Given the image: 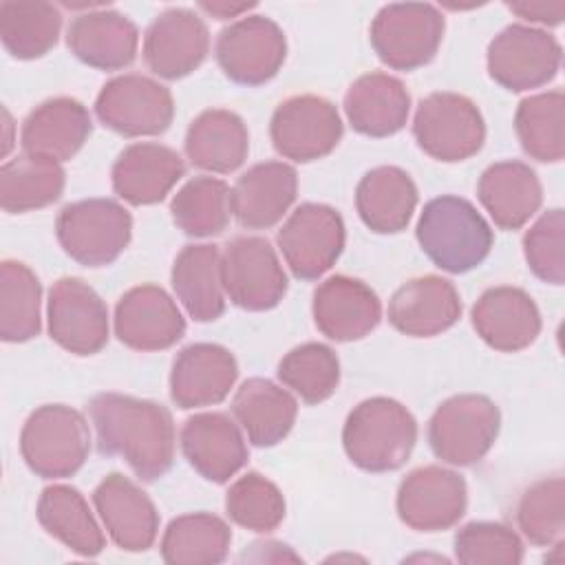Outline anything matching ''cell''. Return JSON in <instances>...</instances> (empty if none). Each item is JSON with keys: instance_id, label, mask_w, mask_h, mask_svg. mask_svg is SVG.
Instances as JSON below:
<instances>
[{"instance_id": "cell-49", "label": "cell", "mask_w": 565, "mask_h": 565, "mask_svg": "<svg viewBox=\"0 0 565 565\" xmlns=\"http://www.w3.org/2000/svg\"><path fill=\"white\" fill-rule=\"evenodd\" d=\"M256 4H227V2H199V9H203L205 13L214 15L216 20H227V18H241L243 13H247L249 9H254Z\"/></svg>"}, {"instance_id": "cell-33", "label": "cell", "mask_w": 565, "mask_h": 565, "mask_svg": "<svg viewBox=\"0 0 565 565\" xmlns=\"http://www.w3.org/2000/svg\"><path fill=\"white\" fill-rule=\"evenodd\" d=\"M355 207L362 223L375 234H397L406 230L417 207V185L397 166L369 170L355 188Z\"/></svg>"}, {"instance_id": "cell-14", "label": "cell", "mask_w": 565, "mask_h": 565, "mask_svg": "<svg viewBox=\"0 0 565 565\" xmlns=\"http://www.w3.org/2000/svg\"><path fill=\"white\" fill-rule=\"evenodd\" d=\"M221 71L236 84L260 86L276 77L287 57L282 29L265 15H245L225 26L214 44Z\"/></svg>"}, {"instance_id": "cell-46", "label": "cell", "mask_w": 565, "mask_h": 565, "mask_svg": "<svg viewBox=\"0 0 565 565\" xmlns=\"http://www.w3.org/2000/svg\"><path fill=\"white\" fill-rule=\"evenodd\" d=\"M523 254L530 271L550 285L565 280V212H543L523 236Z\"/></svg>"}, {"instance_id": "cell-36", "label": "cell", "mask_w": 565, "mask_h": 565, "mask_svg": "<svg viewBox=\"0 0 565 565\" xmlns=\"http://www.w3.org/2000/svg\"><path fill=\"white\" fill-rule=\"evenodd\" d=\"M230 525L212 512L181 514L168 523L161 536V558L170 565H216L227 558Z\"/></svg>"}, {"instance_id": "cell-34", "label": "cell", "mask_w": 565, "mask_h": 565, "mask_svg": "<svg viewBox=\"0 0 565 565\" xmlns=\"http://www.w3.org/2000/svg\"><path fill=\"white\" fill-rule=\"evenodd\" d=\"M172 289L190 318L212 322L225 311V287L221 271V249L210 243L185 245L170 271Z\"/></svg>"}, {"instance_id": "cell-21", "label": "cell", "mask_w": 565, "mask_h": 565, "mask_svg": "<svg viewBox=\"0 0 565 565\" xmlns=\"http://www.w3.org/2000/svg\"><path fill=\"white\" fill-rule=\"evenodd\" d=\"M477 335L492 349L516 353L541 333V311L532 296L512 285L486 289L470 311Z\"/></svg>"}, {"instance_id": "cell-47", "label": "cell", "mask_w": 565, "mask_h": 565, "mask_svg": "<svg viewBox=\"0 0 565 565\" xmlns=\"http://www.w3.org/2000/svg\"><path fill=\"white\" fill-rule=\"evenodd\" d=\"M514 15H519L525 22L543 24V26H556L565 18V2H543V0H525V2H508L505 4Z\"/></svg>"}, {"instance_id": "cell-28", "label": "cell", "mask_w": 565, "mask_h": 565, "mask_svg": "<svg viewBox=\"0 0 565 565\" xmlns=\"http://www.w3.org/2000/svg\"><path fill=\"white\" fill-rule=\"evenodd\" d=\"M298 174L285 161H263L238 177L232 188V214L247 230L276 225L294 205Z\"/></svg>"}, {"instance_id": "cell-1", "label": "cell", "mask_w": 565, "mask_h": 565, "mask_svg": "<svg viewBox=\"0 0 565 565\" xmlns=\"http://www.w3.org/2000/svg\"><path fill=\"white\" fill-rule=\"evenodd\" d=\"M88 413L99 450L121 457L141 481H154L170 470L177 435L163 404L124 393H99L90 399Z\"/></svg>"}, {"instance_id": "cell-11", "label": "cell", "mask_w": 565, "mask_h": 565, "mask_svg": "<svg viewBox=\"0 0 565 565\" xmlns=\"http://www.w3.org/2000/svg\"><path fill=\"white\" fill-rule=\"evenodd\" d=\"M225 296L241 309H274L287 294V274L263 236H236L221 252Z\"/></svg>"}, {"instance_id": "cell-2", "label": "cell", "mask_w": 565, "mask_h": 565, "mask_svg": "<svg viewBox=\"0 0 565 565\" xmlns=\"http://www.w3.org/2000/svg\"><path fill=\"white\" fill-rule=\"evenodd\" d=\"M417 243L428 260L448 271L466 274L479 267L494 243L490 223L461 196L444 194L430 199L415 227Z\"/></svg>"}, {"instance_id": "cell-19", "label": "cell", "mask_w": 565, "mask_h": 565, "mask_svg": "<svg viewBox=\"0 0 565 565\" xmlns=\"http://www.w3.org/2000/svg\"><path fill=\"white\" fill-rule=\"evenodd\" d=\"M95 510L119 550L146 552L159 534V512L152 499L128 477L110 472L93 490Z\"/></svg>"}, {"instance_id": "cell-6", "label": "cell", "mask_w": 565, "mask_h": 565, "mask_svg": "<svg viewBox=\"0 0 565 565\" xmlns=\"http://www.w3.org/2000/svg\"><path fill=\"white\" fill-rule=\"evenodd\" d=\"M501 430L499 406L481 393L444 399L428 422V444L437 459L450 466L479 463Z\"/></svg>"}, {"instance_id": "cell-16", "label": "cell", "mask_w": 565, "mask_h": 565, "mask_svg": "<svg viewBox=\"0 0 565 565\" xmlns=\"http://www.w3.org/2000/svg\"><path fill=\"white\" fill-rule=\"evenodd\" d=\"M468 505L466 479L444 466L430 463L411 470L397 488V516L417 532L448 530Z\"/></svg>"}, {"instance_id": "cell-30", "label": "cell", "mask_w": 565, "mask_h": 565, "mask_svg": "<svg viewBox=\"0 0 565 565\" xmlns=\"http://www.w3.org/2000/svg\"><path fill=\"white\" fill-rule=\"evenodd\" d=\"M477 196L497 227H523L543 203V188L536 172L523 161H497L488 166L477 185Z\"/></svg>"}, {"instance_id": "cell-15", "label": "cell", "mask_w": 565, "mask_h": 565, "mask_svg": "<svg viewBox=\"0 0 565 565\" xmlns=\"http://www.w3.org/2000/svg\"><path fill=\"white\" fill-rule=\"evenodd\" d=\"M49 335L73 355H95L108 342V309L82 278L53 282L46 302Z\"/></svg>"}, {"instance_id": "cell-7", "label": "cell", "mask_w": 565, "mask_h": 565, "mask_svg": "<svg viewBox=\"0 0 565 565\" xmlns=\"http://www.w3.org/2000/svg\"><path fill=\"white\" fill-rule=\"evenodd\" d=\"M446 20L428 2H393L377 11L369 40L382 64L395 71L426 66L444 38Z\"/></svg>"}, {"instance_id": "cell-24", "label": "cell", "mask_w": 565, "mask_h": 565, "mask_svg": "<svg viewBox=\"0 0 565 565\" xmlns=\"http://www.w3.org/2000/svg\"><path fill=\"white\" fill-rule=\"evenodd\" d=\"M461 316L457 287L435 274L404 282L388 300V322L404 335L433 338L448 331Z\"/></svg>"}, {"instance_id": "cell-26", "label": "cell", "mask_w": 565, "mask_h": 565, "mask_svg": "<svg viewBox=\"0 0 565 565\" xmlns=\"http://www.w3.org/2000/svg\"><path fill=\"white\" fill-rule=\"evenodd\" d=\"M185 163L177 150L163 143H130L113 163L110 179L119 199L130 205H152L183 177Z\"/></svg>"}, {"instance_id": "cell-10", "label": "cell", "mask_w": 565, "mask_h": 565, "mask_svg": "<svg viewBox=\"0 0 565 565\" xmlns=\"http://www.w3.org/2000/svg\"><path fill=\"white\" fill-rule=\"evenodd\" d=\"M95 115L106 128L124 137H152L170 128L174 99L157 79L126 73L102 86L95 99Z\"/></svg>"}, {"instance_id": "cell-37", "label": "cell", "mask_w": 565, "mask_h": 565, "mask_svg": "<svg viewBox=\"0 0 565 565\" xmlns=\"http://www.w3.org/2000/svg\"><path fill=\"white\" fill-rule=\"evenodd\" d=\"M62 13L51 2L4 0L0 4V38L15 60H38L46 55L60 38Z\"/></svg>"}, {"instance_id": "cell-18", "label": "cell", "mask_w": 565, "mask_h": 565, "mask_svg": "<svg viewBox=\"0 0 565 565\" xmlns=\"http://www.w3.org/2000/svg\"><path fill=\"white\" fill-rule=\"evenodd\" d=\"M185 333V318L172 296L152 282L128 289L115 307V335L135 351H163Z\"/></svg>"}, {"instance_id": "cell-27", "label": "cell", "mask_w": 565, "mask_h": 565, "mask_svg": "<svg viewBox=\"0 0 565 565\" xmlns=\"http://www.w3.org/2000/svg\"><path fill=\"white\" fill-rule=\"evenodd\" d=\"M139 31L130 18L110 9H93L71 20L66 46L86 66L119 71L135 62Z\"/></svg>"}, {"instance_id": "cell-40", "label": "cell", "mask_w": 565, "mask_h": 565, "mask_svg": "<svg viewBox=\"0 0 565 565\" xmlns=\"http://www.w3.org/2000/svg\"><path fill=\"white\" fill-rule=\"evenodd\" d=\"M170 214L188 236H216L232 218V188L223 179L199 174L177 190L170 201Z\"/></svg>"}, {"instance_id": "cell-23", "label": "cell", "mask_w": 565, "mask_h": 565, "mask_svg": "<svg viewBox=\"0 0 565 565\" xmlns=\"http://www.w3.org/2000/svg\"><path fill=\"white\" fill-rule=\"evenodd\" d=\"M181 450L188 463L207 481H230L249 457L238 424L225 413H196L183 422Z\"/></svg>"}, {"instance_id": "cell-35", "label": "cell", "mask_w": 565, "mask_h": 565, "mask_svg": "<svg viewBox=\"0 0 565 565\" xmlns=\"http://www.w3.org/2000/svg\"><path fill=\"white\" fill-rule=\"evenodd\" d=\"M35 514L40 525L77 556L93 558L104 552V532L77 488L64 483L44 488Z\"/></svg>"}, {"instance_id": "cell-43", "label": "cell", "mask_w": 565, "mask_h": 565, "mask_svg": "<svg viewBox=\"0 0 565 565\" xmlns=\"http://www.w3.org/2000/svg\"><path fill=\"white\" fill-rule=\"evenodd\" d=\"M285 497L278 486L258 472H245L225 494L227 516L236 525L258 534L276 530L285 519Z\"/></svg>"}, {"instance_id": "cell-8", "label": "cell", "mask_w": 565, "mask_h": 565, "mask_svg": "<svg viewBox=\"0 0 565 565\" xmlns=\"http://www.w3.org/2000/svg\"><path fill=\"white\" fill-rule=\"evenodd\" d=\"M417 146L433 159L457 163L475 157L486 141V121L472 99L439 90L426 95L413 119Z\"/></svg>"}, {"instance_id": "cell-17", "label": "cell", "mask_w": 565, "mask_h": 565, "mask_svg": "<svg viewBox=\"0 0 565 565\" xmlns=\"http://www.w3.org/2000/svg\"><path fill=\"white\" fill-rule=\"evenodd\" d=\"M210 51V31L199 13L185 7L161 11L143 35L146 66L163 79H181L196 71Z\"/></svg>"}, {"instance_id": "cell-44", "label": "cell", "mask_w": 565, "mask_h": 565, "mask_svg": "<svg viewBox=\"0 0 565 565\" xmlns=\"http://www.w3.org/2000/svg\"><path fill=\"white\" fill-rule=\"evenodd\" d=\"M516 523L521 534L539 547L552 545L565 530V481L545 477L534 481L519 499Z\"/></svg>"}, {"instance_id": "cell-5", "label": "cell", "mask_w": 565, "mask_h": 565, "mask_svg": "<svg viewBox=\"0 0 565 565\" xmlns=\"http://www.w3.org/2000/svg\"><path fill=\"white\" fill-rule=\"evenodd\" d=\"M55 234L66 256L77 265L106 267L128 247L132 216L113 199H84L60 210Z\"/></svg>"}, {"instance_id": "cell-39", "label": "cell", "mask_w": 565, "mask_h": 565, "mask_svg": "<svg viewBox=\"0 0 565 565\" xmlns=\"http://www.w3.org/2000/svg\"><path fill=\"white\" fill-rule=\"evenodd\" d=\"M514 130L527 157L556 163L565 157V95L545 90L521 99L514 113Z\"/></svg>"}, {"instance_id": "cell-4", "label": "cell", "mask_w": 565, "mask_h": 565, "mask_svg": "<svg viewBox=\"0 0 565 565\" xmlns=\"http://www.w3.org/2000/svg\"><path fill=\"white\" fill-rule=\"evenodd\" d=\"M90 452V428L84 415L66 404L35 408L20 433V455L42 479L75 475Z\"/></svg>"}, {"instance_id": "cell-45", "label": "cell", "mask_w": 565, "mask_h": 565, "mask_svg": "<svg viewBox=\"0 0 565 565\" xmlns=\"http://www.w3.org/2000/svg\"><path fill=\"white\" fill-rule=\"evenodd\" d=\"M455 558L463 565H519L523 541L505 523L472 521L455 534Z\"/></svg>"}, {"instance_id": "cell-12", "label": "cell", "mask_w": 565, "mask_h": 565, "mask_svg": "<svg viewBox=\"0 0 565 565\" xmlns=\"http://www.w3.org/2000/svg\"><path fill=\"white\" fill-rule=\"evenodd\" d=\"M276 241L291 274L300 280H316L344 249V221L331 205L302 203L282 223Z\"/></svg>"}, {"instance_id": "cell-29", "label": "cell", "mask_w": 565, "mask_h": 565, "mask_svg": "<svg viewBox=\"0 0 565 565\" xmlns=\"http://www.w3.org/2000/svg\"><path fill=\"white\" fill-rule=\"evenodd\" d=\"M344 113L351 128L366 137L399 132L411 113V95L402 79L388 73L360 75L344 95Z\"/></svg>"}, {"instance_id": "cell-25", "label": "cell", "mask_w": 565, "mask_h": 565, "mask_svg": "<svg viewBox=\"0 0 565 565\" xmlns=\"http://www.w3.org/2000/svg\"><path fill=\"white\" fill-rule=\"evenodd\" d=\"M93 132L88 108L73 97H53L35 106L22 121L24 154L55 163L73 159Z\"/></svg>"}, {"instance_id": "cell-42", "label": "cell", "mask_w": 565, "mask_h": 565, "mask_svg": "<svg viewBox=\"0 0 565 565\" xmlns=\"http://www.w3.org/2000/svg\"><path fill=\"white\" fill-rule=\"evenodd\" d=\"M276 373L282 386L305 404H320L338 391L340 360L331 347L305 342L282 355Z\"/></svg>"}, {"instance_id": "cell-38", "label": "cell", "mask_w": 565, "mask_h": 565, "mask_svg": "<svg viewBox=\"0 0 565 565\" xmlns=\"http://www.w3.org/2000/svg\"><path fill=\"white\" fill-rule=\"evenodd\" d=\"M66 174L55 161L20 154L0 168V205L7 214H24L55 203Z\"/></svg>"}, {"instance_id": "cell-48", "label": "cell", "mask_w": 565, "mask_h": 565, "mask_svg": "<svg viewBox=\"0 0 565 565\" xmlns=\"http://www.w3.org/2000/svg\"><path fill=\"white\" fill-rule=\"evenodd\" d=\"M252 550L260 552V554H245L241 558H249V561H300L298 554H294L289 550V545L285 543H278V541H260V543H254L249 545Z\"/></svg>"}, {"instance_id": "cell-13", "label": "cell", "mask_w": 565, "mask_h": 565, "mask_svg": "<svg viewBox=\"0 0 565 565\" xmlns=\"http://www.w3.org/2000/svg\"><path fill=\"white\" fill-rule=\"evenodd\" d=\"M344 132L342 117L320 95H294L271 115L269 137L276 152L296 163H309L335 150Z\"/></svg>"}, {"instance_id": "cell-9", "label": "cell", "mask_w": 565, "mask_h": 565, "mask_svg": "<svg viewBox=\"0 0 565 565\" xmlns=\"http://www.w3.org/2000/svg\"><path fill=\"white\" fill-rule=\"evenodd\" d=\"M561 57L558 40L545 29L510 24L488 44L486 64L501 88L523 93L550 84L558 75Z\"/></svg>"}, {"instance_id": "cell-41", "label": "cell", "mask_w": 565, "mask_h": 565, "mask_svg": "<svg viewBox=\"0 0 565 565\" xmlns=\"http://www.w3.org/2000/svg\"><path fill=\"white\" fill-rule=\"evenodd\" d=\"M42 285L33 269L20 260L0 265V338L26 342L42 329Z\"/></svg>"}, {"instance_id": "cell-32", "label": "cell", "mask_w": 565, "mask_h": 565, "mask_svg": "<svg viewBox=\"0 0 565 565\" xmlns=\"http://www.w3.org/2000/svg\"><path fill=\"white\" fill-rule=\"evenodd\" d=\"M183 146L185 157L194 168L230 174L238 170L247 159L249 132L236 113L225 108H210L192 119Z\"/></svg>"}, {"instance_id": "cell-31", "label": "cell", "mask_w": 565, "mask_h": 565, "mask_svg": "<svg viewBox=\"0 0 565 565\" xmlns=\"http://www.w3.org/2000/svg\"><path fill=\"white\" fill-rule=\"evenodd\" d=\"M232 413L254 446L269 448L294 428L298 402L289 388L267 377H249L236 388Z\"/></svg>"}, {"instance_id": "cell-20", "label": "cell", "mask_w": 565, "mask_h": 565, "mask_svg": "<svg viewBox=\"0 0 565 565\" xmlns=\"http://www.w3.org/2000/svg\"><path fill=\"white\" fill-rule=\"evenodd\" d=\"M311 313L322 335L333 342H353L380 324L382 302L364 280L335 274L316 287Z\"/></svg>"}, {"instance_id": "cell-22", "label": "cell", "mask_w": 565, "mask_h": 565, "mask_svg": "<svg viewBox=\"0 0 565 565\" xmlns=\"http://www.w3.org/2000/svg\"><path fill=\"white\" fill-rule=\"evenodd\" d=\"M238 377L236 358L230 349L214 342H194L183 347L170 371V397L188 408H203L223 402Z\"/></svg>"}, {"instance_id": "cell-3", "label": "cell", "mask_w": 565, "mask_h": 565, "mask_svg": "<svg viewBox=\"0 0 565 565\" xmlns=\"http://www.w3.org/2000/svg\"><path fill=\"white\" fill-rule=\"evenodd\" d=\"M417 441L413 413L391 397H369L353 406L342 428V446L351 463L366 472L402 468Z\"/></svg>"}]
</instances>
